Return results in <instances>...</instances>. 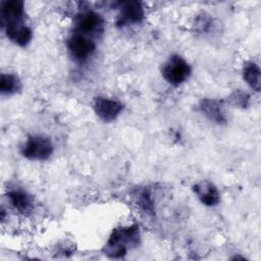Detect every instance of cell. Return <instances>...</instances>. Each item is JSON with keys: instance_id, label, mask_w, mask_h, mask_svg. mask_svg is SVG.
Returning <instances> with one entry per match:
<instances>
[{"instance_id": "5bb4252c", "label": "cell", "mask_w": 261, "mask_h": 261, "mask_svg": "<svg viewBox=\"0 0 261 261\" xmlns=\"http://www.w3.org/2000/svg\"><path fill=\"white\" fill-rule=\"evenodd\" d=\"M243 77L244 81L252 88L254 91L259 92L261 88V70L258 64L253 61H248L243 67Z\"/></svg>"}, {"instance_id": "7a4b0ae2", "label": "cell", "mask_w": 261, "mask_h": 261, "mask_svg": "<svg viewBox=\"0 0 261 261\" xmlns=\"http://www.w3.org/2000/svg\"><path fill=\"white\" fill-rule=\"evenodd\" d=\"M190 64L179 55H171L163 64L161 73L163 79L171 86L177 87L185 83L191 75Z\"/></svg>"}, {"instance_id": "7c38bea8", "label": "cell", "mask_w": 261, "mask_h": 261, "mask_svg": "<svg viewBox=\"0 0 261 261\" xmlns=\"http://www.w3.org/2000/svg\"><path fill=\"white\" fill-rule=\"evenodd\" d=\"M7 198L11 206L21 214H29L33 211V198L27 192L15 189L7 192Z\"/></svg>"}, {"instance_id": "5b68a950", "label": "cell", "mask_w": 261, "mask_h": 261, "mask_svg": "<svg viewBox=\"0 0 261 261\" xmlns=\"http://www.w3.org/2000/svg\"><path fill=\"white\" fill-rule=\"evenodd\" d=\"M67 48L76 61H85L95 52L96 45L92 39L76 32L68 38Z\"/></svg>"}, {"instance_id": "6da1fadb", "label": "cell", "mask_w": 261, "mask_h": 261, "mask_svg": "<svg viewBox=\"0 0 261 261\" xmlns=\"http://www.w3.org/2000/svg\"><path fill=\"white\" fill-rule=\"evenodd\" d=\"M139 244L140 230L137 224L115 227L103 248V253L110 258H121L129 249L136 248Z\"/></svg>"}, {"instance_id": "e0dca14e", "label": "cell", "mask_w": 261, "mask_h": 261, "mask_svg": "<svg viewBox=\"0 0 261 261\" xmlns=\"http://www.w3.org/2000/svg\"><path fill=\"white\" fill-rule=\"evenodd\" d=\"M194 25L197 32L201 34L207 33L210 29H213V18H211L210 15H207L206 13H202L196 17V22Z\"/></svg>"}, {"instance_id": "2e32d148", "label": "cell", "mask_w": 261, "mask_h": 261, "mask_svg": "<svg viewBox=\"0 0 261 261\" xmlns=\"http://www.w3.org/2000/svg\"><path fill=\"white\" fill-rule=\"evenodd\" d=\"M227 102L234 107L246 108L250 103V95L242 90H236L228 96Z\"/></svg>"}, {"instance_id": "9a60e30c", "label": "cell", "mask_w": 261, "mask_h": 261, "mask_svg": "<svg viewBox=\"0 0 261 261\" xmlns=\"http://www.w3.org/2000/svg\"><path fill=\"white\" fill-rule=\"evenodd\" d=\"M21 89L20 80L13 73H1L0 91L2 95H13Z\"/></svg>"}, {"instance_id": "277c9868", "label": "cell", "mask_w": 261, "mask_h": 261, "mask_svg": "<svg viewBox=\"0 0 261 261\" xmlns=\"http://www.w3.org/2000/svg\"><path fill=\"white\" fill-rule=\"evenodd\" d=\"M1 24L2 27H14L24 24V3L21 0H7L1 4Z\"/></svg>"}, {"instance_id": "4fadbf2b", "label": "cell", "mask_w": 261, "mask_h": 261, "mask_svg": "<svg viewBox=\"0 0 261 261\" xmlns=\"http://www.w3.org/2000/svg\"><path fill=\"white\" fill-rule=\"evenodd\" d=\"M4 30H5V34H6L7 38L12 43H14L20 47H25L32 41L33 32L25 24L8 27V28H5Z\"/></svg>"}, {"instance_id": "30bf717a", "label": "cell", "mask_w": 261, "mask_h": 261, "mask_svg": "<svg viewBox=\"0 0 261 261\" xmlns=\"http://www.w3.org/2000/svg\"><path fill=\"white\" fill-rule=\"evenodd\" d=\"M199 108L201 112L210 120L217 124L226 122V117L222 109V102L216 99L203 98L200 101Z\"/></svg>"}, {"instance_id": "9c48e42d", "label": "cell", "mask_w": 261, "mask_h": 261, "mask_svg": "<svg viewBox=\"0 0 261 261\" xmlns=\"http://www.w3.org/2000/svg\"><path fill=\"white\" fill-rule=\"evenodd\" d=\"M193 191L205 206H216L220 202V194L216 186L209 180H202L193 186Z\"/></svg>"}, {"instance_id": "8992f818", "label": "cell", "mask_w": 261, "mask_h": 261, "mask_svg": "<svg viewBox=\"0 0 261 261\" xmlns=\"http://www.w3.org/2000/svg\"><path fill=\"white\" fill-rule=\"evenodd\" d=\"M119 14L116 20L117 27L141 23L144 19V8L139 1H122L119 3Z\"/></svg>"}, {"instance_id": "ba28073f", "label": "cell", "mask_w": 261, "mask_h": 261, "mask_svg": "<svg viewBox=\"0 0 261 261\" xmlns=\"http://www.w3.org/2000/svg\"><path fill=\"white\" fill-rule=\"evenodd\" d=\"M74 24L77 33L87 36L101 32L103 28V19L94 11H85L75 15Z\"/></svg>"}, {"instance_id": "3957f363", "label": "cell", "mask_w": 261, "mask_h": 261, "mask_svg": "<svg viewBox=\"0 0 261 261\" xmlns=\"http://www.w3.org/2000/svg\"><path fill=\"white\" fill-rule=\"evenodd\" d=\"M53 150L54 146L49 138L34 135L30 136L21 147V155L29 160L44 161L52 155Z\"/></svg>"}, {"instance_id": "52a82bcc", "label": "cell", "mask_w": 261, "mask_h": 261, "mask_svg": "<svg viewBox=\"0 0 261 261\" xmlns=\"http://www.w3.org/2000/svg\"><path fill=\"white\" fill-rule=\"evenodd\" d=\"M93 108L96 115L104 122L115 120L123 110V104L117 100L105 97H96L93 101Z\"/></svg>"}, {"instance_id": "8fae6325", "label": "cell", "mask_w": 261, "mask_h": 261, "mask_svg": "<svg viewBox=\"0 0 261 261\" xmlns=\"http://www.w3.org/2000/svg\"><path fill=\"white\" fill-rule=\"evenodd\" d=\"M130 199L133 203L145 214H155V204L152 192L148 187H140L132 192Z\"/></svg>"}]
</instances>
